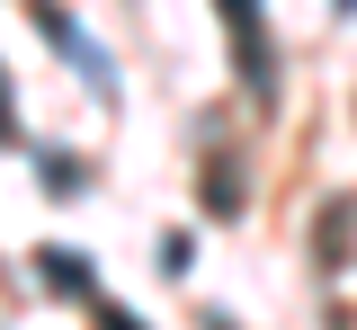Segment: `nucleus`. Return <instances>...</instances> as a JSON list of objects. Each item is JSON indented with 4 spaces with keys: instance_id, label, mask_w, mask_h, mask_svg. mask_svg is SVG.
<instances>
[{
    "instance_id": "3",
    "label": "nucleus",
    "mask_w": 357,
    "mask_h": 330,
    "mask_svg": "<svg viewBox=\"0 0 357 330\" xmlns=\"http://www.w3.org/2000/svg\"><path fill=\"white\" fill-rule=\"evenodd\" d=\"M312 250H321V268H340L357 250V196H331L321 205V223H312Z\"/></svg>"
},
{
    "instance_id": "5",
    "label": "nucleus",
    "mask_w": 357,
    "mask_h": 330,
    "mask_svg": "<svg viewBox=\"0 0 357 330\" xmlns=\"http://www.w3.org/2000/svg\"><path fill=\"white\" fill-rule=\"evenodd\" d=\"M206 205H215V214H232V205H241V179H232V161H206Z\"/></svg>"
},
{
    "instance_id": "4",
    "label": "nucleus",
    "mask_w": 357,
    "mask_h": 330,
    "mask_svg": "<svg viewBox=\"0 0 357 330\" xmlns=\"http://www.w3.org/2000/svg\"><path fill=\"white\" fill-rule=\"evenodd\" d=\"M36 268L63 285V294H89V259H81V250H36Z\"/></svg>"
},
{
    "instance_id": "1",
    "label": "nucleus",
    "mask_w": 357,
    "mask_h": 330,
    "mask_svg": "<svg viewBox=\"0 0 357 330\" xmlns=\"http://www.w3.org/2000/svg\"><path fill=\"white\" fill-rule=\"evenodd\" d=\"M223 9V36H232V72L250 98H277V54H268V9L259 0H215Z\"/></svg>"
},
{
    "instance_id": "8",
    "label": "nucleus",
    "mask_w": 357,
    "mask_h": 330,
    "mask_svg": "<svg viewBox=\"0 0 357 330\" xmlns=\"http://www.w3.org/2000/svg\"><path fill=\"white\" fill-rule=\"evenodd\" d=\"M331 9H340V18H349V9H357V0H331Z\"/></svg>"
},
{
    "instance_id": "7",
    "label": "nucleus",
    "mask_w": 357,
    "mask_h": 330,
    "mask_svg": "<svg viewBox=\"0 0 357 330\" xmlns=\"http://www.w3.org/2000/svg\"><path fill=\"white\" fill-rule=\"evenodd\" d=\"M0 143H9V90H0Z\"/></svg>"
},
{
    "instance_id": "2",
    "label": "nucleus",
    "mask_w": 357,
    "mask_h": 330,
    "mask_svg": "<svg viewBox=\"0 0 357 330\" xmlns=\"http://www.w3.org/2000/svg\"><path fill=\"white\" fill-rule=\"evenodd\" d=\"M36 18H45V36H54V45H63L72 63H81V81H89V90H98V98H116V63H107V54L89 45V36L72 27V18H63V9H54V0H36Z\"/></svg>"
},
{
    "instance_id": "6",
    "label": "nucleus",
    "mask_w": 357,
    "mask_h": 330,
    "mask_svg": "<svg viewBox=\"0 0 357 330\" xmlns=\"http://www.w3.org/2000/svg\"><path fill=\"white\" fill-rule=\"evenodd\" d=\"M98 322H107V330H143L134 313H116V304H98Z\"/></svg>"
}]
</instances>
